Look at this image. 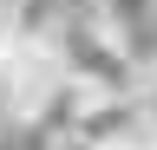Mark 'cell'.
<instances>
[{
    "mask_svg": "<svg viewBox=\"0 0 157 150\" xmlns=\"http://www.w3.org/2000/svg\"><path fill=\"white\" fill-rule=\"evenodd\" d=\"M59 65H66V79H78L98 98L137 91V79H144L137 59H131V46L98 20V7H72L66 13V26H59Z\"/></svg>",
    "mask_w": 157,
    "mask_h": 150,
    "instance_id": "cell-1",
    "label": "cell"
},
{
    "mask_svg": "<svg viewBox=\"0 0 157 150\" xmlns=\"http://www.w3.org/2000/svg\"><path fill=\"white\" fill-rule=\"evenodd\" d=\"M72 137H85L92 150H144L151 144V124H144V104H137V91H118V98H98L85 104V118H78Z\"/></svg>",
    "mask_w": 157,
    "mask_h": 150,
    "instance_id": "cell-2",
    "label": "cell"
},
{
    "mask_svg": "<svg viewBox=\"0 0 157 150\" xmlns=\"http://www.w3.org/2000/svg\"><path fill=\"white\" fill-rule=\"evenodd\" d=\"M98 20L131 46V59L144 65V52H157V0H92Z\"/></svg>",
    "mask_w": 157,
    "mask_h": 150,
    "instance_id": "cell-3",
    "label": "cell"
},
{
    "mask_svg": "<svg viewBox=\"0 0 157 150\" xmlns=\"http://www.w3.org/2000/svg\"><path fill=\"white\" fill-rule=\"evenodd\" d=\"M66 0H7V33L20 46H59V26H66Z\"/></svg>",
    "mask_w": 157,
    "mask_h": 150,
    "instance_id": "cell-4",
    "label": "cell"
},
{
    "mask_svg": "<svg viewBox=\"0 0 157 150\" xmlns=\"http://www.w3.org/2000/svg\"><path fill=\"white\" fill-rule=\"evenodd\" d=\"M137 104H144V124H151V144H157V59L144 65V79H137Z\"/></svg>",
    "mask_w": 157,
    "mask_h": 150,
    "instance_id": "cell-5",
    "label": "cell"
},
{
    "mask_svg": "<svg viewBox=\"0 0 157 150\" xmlns=\"http://www.w3.org/2000/svg\"><path fill=\"white\" fill-rule=\"evenodd\" d=\"M0 13H7V0H0Z\"/></svg>",
    "mask_w": 157,
    "mask_h": 150,
    "instance_id": "cell-6",
    "label": "cell"
}]
</instances>
